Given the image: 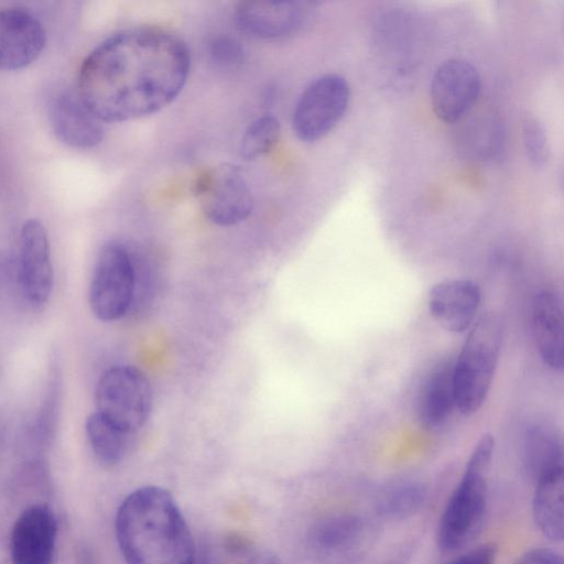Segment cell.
Returning <instances> with one entry per match:
<instances>
[{"instance_id": "3", "label": "cell", "mask_w": 564, "mask_h": 564, "mask_svg": "<svg viewBox=\"0 0 564 564\" xmlns=\"http://www.w3.org/2000/svg\"><path fill=\"white\" fill-rule=\"evenodd\" d=\"M494 451L491 434H484L473 448L440 518L436 542L441 551H457L481 531L487 513L488 474Z\"/></svg>"}, {"instance_id": "8", "label": "cell", "mask_w": 564, "mask_h": 564, "mask_svg": "<svg viewBox=\"0 0 564 564\" xmlns=\"http://www.w3.org/2000/svg\"><path fill=\"white\" fill-rule=\"evenodd\" d=\"M206 218L214 225L229 227L249 217L253 195L242 171L221 163L202 172L194 185Z\"/></svg>"}, {"instance_id": "9", "label": "cell", "mask_w": 564, "mask_h": 564, "mask_svg": "<svg viewBox=\"0 0 564 564\" xmlns=\"http://www.w3.org/2000/svg\"><path fill=\"white\" fill-rule=\"evenodd\" d=\"M317 4L312 1H240L235 9V20L239 29L251 36L285 39L311 23Z\"/></svg>"}, {"instance_id": "10", "label": "cell", "mask_w": 564, "mask_h": 564, "mask_svg": "<svg viewBox=\"0 0 564 564\" xmlns=\"http://www.w3.org/2000/svg\"><path fill=\"white\" fill-rule=\"evenodd\" d=\"M481 88L478 70L459 58L442 63L431 80L430 96L436 117L453 123L462 119L476 102Z\"/></svg>"}, {"instance_id": "6", "label": "cell", "mask_w": 564, "mask_h": 564, "mask_svg": "<svg viewBox=\"0 0 564 564\" xmlns=\"http://www.w3.org/2000/svg\"><path fill=\"white\" fill-rule=\"evenodd\" d=\"M135 270L129 248L121 242L105 245L96 259L88 291L93 314L102 322L120 319L134 293Z\"/></svg>"}, {"instance_id": "17", "label": "cell", "mask_w": 564, "mask_h": 564, "mask_svg": "<svg viewBox=\"0 0 564 564\" xmlns=\"http://www.w3.org/2000/svg\"><path fill=\"white\" fill-rule=\"evenodd\" d=\"M195 564H283L271 550L236 532L206 538L196 547Z\"/></svg>"}, {"instance_id": "2", "label": "cell", "mask_w": 564, "mask_h": 564, "mask_svg": "<svg viewBox=\"0 0 564 564\" xmlns=\"http://www.w3.org/2000/svg\"><path fill=\"white\" fill-rule=\"evenodd\" d=\"M115 533L127 564H195L197 545L188 523L163 487L131 491L118 507Z\"/></svg>"}, {"instance_id": "19", "label": "cell", "mask_w": 564, "mask_h": 564, "mask_svg": "<svg viewBox=\"0 0 564 564\" xmlns=\"http://www.w3.org/2000/svg\"><path fill=\"white\" fill-rule=\"evenodd\" d=\"M366 533L364 520L352 513L326 516L313 523L308 544L324 555H340L359 546Z\"/></svg>"}, {"instance_id": "7", "label": "cell", "mask_w": 564, "mask_h": 564, "mask_svg": "<svg viewBox=\"0 0 564 564\" xmlns=\"http://www.w3.org/2000/svg\"><path fill=\"white\" fill-rule=\"evenodd\" d=\"M349 98V85L341 75L327 73L314 78L294 106V134L304 142L323 139L344 117Z\"/></svg>"}, {"instance_id": "24", "label": "cell", "mask_w": 564, "mask_h": 564, "mask_svg": "<svg viewBox=\"0 0 564 564\" xmlns=\"http://www.w3.org/2000/svg\"><path fill=\"white\" fill-rule=\"evenodd\" d=\"M280 121L272 115H263L254 119L245 130L239 154L246 161L257 160L269 153L279 140Z\"/></svg>"}, {"instance_id": "30", "label": "cell", "mask_w": 564, "mask_h": 564, "mask_svg": "<svg viewBox=\"0 0 564 564\" xmlns=\"http://www.w3.org/2000/svg\"><path fill=\"white\" fill-rule=\"evenodd\" d=\"M86 564H90L89 561L86 560Z\"/></svg>"}, {"instance_id": "20", "label": "cell", "mask_w": 564, "mask_h": 564, "mask_svg": "<svg viewBox=\"0 0 564 564\" xmlns=\"http://www.w3.org/2000/svg\"><path fill=\"white\" fill-rule=\"evenodd\" d=\"M523 460L528 475L535 484L563 474V447L560 436L545 425L531 426L524 436Z\"/></svg>"}, {"instance_id": "29", "label": "cell", "mask_w": 564, "mask_h": 564, "mask_svg": "<svg viewBox=\"0 0 564 564\" xmlns=\"http://www.w3.org/2000/svg\"><path fill=\"white\" fill-rule=\"evenodd\" d=\"M516 564H563V558L551 549L536 547L523 553Z\"/></svg>"}, {"instance_id": "1", "label": "cell", "mask_w": 564, "mask_h": 564, "mask_svg": "<svg viewBox=\"0 0 564 564\" xmlns=\"http://www.w3.org/2000/svg\"><path fill=\"white\" fill-rule=\"evenodd\" d=\"M191 53L176 33L159 26H133L99 43L83 61L77 95L102 122L151 116L183 90Z\"/></svg>"}, {"instance_id": "4", "label": "cell", "mask_w": 564, "mask_h": 564, "mask_svg": "<svg viewBox=\"0 0 564 564\" xmlns=\"http://www.w3.org/2000/svg\"><path fill=\"white\" fill-rule=\"evenodd\" d=\"M502 343L500 317L482 314L470 328L454 361L453 380L456 409L466 416L484 404L497 368Z\"/></svg>"}, {"instance_id": "26", "label": "cell", "mask_w": 564, "mask_h": 564, "mask_svg": "<svg viewBox=\"0 0 564 564\" xmlns=\"http://www.w3.org/2000/svg\"><path fill=\"white\" fill-rule=\"evenodd\" d=\"M208 55L212 63L221 70H234L245 61L241 43L228 34H218L210 40Z\"/></svg>"}, {"instance_id": "21", "label": "cell", "mask_w": 564, "mask_h": 564, "mask_svg": "<svg viewBox=\"0 0 564 564\" xmlns=\"http://www.w3.org/2000/svg\"><path fill=\"white\" fill-rule=\"evenodd\" d=\"M532 513L536 528L545 539L553 543L563 540V474L535 484Z\"/></svg>"}, {"instance_id": "12", "label": "cell", "mask_w": 564, "mask_h": 564, "mask_svg": "<svg viewBox=\"0 0 564 564\" xmlns=\"http://www.w3.org/2000/svg\"><path fill=\"white\" fill-rule=\"evenodd\" d=\"M57 536V521L45 503H34L17 518L10 534L12 564H51Z\"/></svg>"}, {"instance_id": "18", "label": "cell", "mask_w": 564, "mask_h": 564, "mask_svg": "<svg viewBox=\"0 0 564 564\" xmlns=\"http://www.w3.org/2000/svg\"><path fill=\"white\" fill-rule=\"evenodd\" d=\"M453 368L454 361H441L421 387L417 413L422 425L427 429L434 430L444 425L456 409Z\"/></svg>"}, {"instance_id": "15", "label": "cell", "mask_w": 564, "mask_h": 564, "mask_svg": "<svg viewBox=\"0 0 564 564\" xmlns=\"http://www.w3.org/2000/svg\"><path fill=\"white\" fill-rule=\"evenodd\" d=\"M50 118L54 134L68 147L94 148L104 138L102 121L89 111L77 93H62L53 101Z\"/></svg>"}, {"instance_id": "11", "label": "cell", "mask_w": 564, "mask_h": 564, "mask_svg": "<svg viewBox=\"0 0 564 564\" xmlns=\"http://www.w3.org/2000/svg\"><path fill=\"white\" fill-rule=\"evenodd\" d=\"M19 275L22 291L33 305L45 304L53 289L54 272L45 227L37 219H28L19 241Z\"/></svg>"}, {"instance_id": "28", "label": "cell", "mask_w": 564, "mask_h": 564, "mask_svg": "<svg viewBox=\"0 0 564 564\" xmlns=\"http://www.w3.org/2000/svg\"><path fill=\"white\" fill-rule=\"evenodd\" d=\"M496 556V544L486 543L456 556L445 564H494Z\"/></svg>"}, {"instance_id": "5", "label": "cell", "mask_w": 564, "mask_h": 564, "mask_svg": "<svg viewBox=\"0 0 564 564\" xmlns=\"http://www.w3.org/2000/svg\"><path fill=\"white\" fill-rule=\"evenodd\" d=\"M152 389L142 371L132 366H113L98 379L96 411L130 435L139 431L152 409Z\"/></svg>"}, {"instance_id": "25", "label": "cell", "mask_w": 564, "mask_h": 564, "mask_svg": "<svg viewBox=\"0 0 564 564\" xmlns=\"http://www.w3.org/2000/svg\"><path fill=\"white\" fill-rule=\"evenodd\" d=\"M524 152L534 167H542L549 160L550 147L542 124L531 115L522 121Z\"/></svg>"}, {"instance_id": "22", "label": "cell", "mask_w": 564, "mask_h": 564, "mask_svg": "<svg viewBox=\"0 0 564 564\" xmlns=\"http://www.w3.org/2000/svg\"><path fill=\"white\" fill-rule=\"evenodd\" d=\"M86 436L97 462L105 467L118 465L126 456L130 434L97 411L85 423Z\"/></svg>"}, {"instance_id": "16", "label": "cell", "mask_w": 564, "mask_h": 564, "mask_svg": "<svg viewBox=\"0 0 564 564\" xmlns=\"http://www.w3.org/2000/svg\"><path fill=\"white\" fill-rule=\"evenodd\" d=\"M533 330L540 356L557 372L564 368V319L560 297L551 291L539 293L533 302Z\"/></svg>"}, {"instance_id": "14", "label": "cell", "mask_w": 564, "mask_h": 564, "mask_svg": "<svg viewBox=\"0 0 564 564\" xmlns=\"http://www.w3.org/2000/svg\"><path fill=\"white\" fill-rule=\"evenodd\" d=\"M480 304V289L466 279H447L433 285L427 306L446 330L462 333L473 324Z\"/></svg>"}, {"instance_id": "23", "label": "cell", "mask_w": 564, "mask_h": 564, "mask_svg": "<svg viewBox=\"0 0 564 564\" xmlns=\"http://www.w3.org/2000/svg\"><path fill=\"white\" fill-rule=\"evenodd\" d=\"M427 497L426 487L413 479H398L382 487L376 498V511L388 520H403L415 514Z\"/></svg>"}, {"instance_id": "27", "label": "cell", "mask_w": 564, "mask_h": 564, "mask_svg": "<svg viewBox=\"0 0 564 564\" xmlns=\"http://www.w3.org/2000/svg\"><path fill=\"white\" fill-rule=\"evenodd\" d=\"M54 376H52L48 392L45 401L37 414L35 430L41 440H47L52 436V430L54 426V421L56 417L57 403H58V377L53 371Z\"/></svg>"}, {"instance_id": "13", "label": "cell", "mask_w": 564, "mask_h": 564, "mask_svg": "<svg viewBox=\"0 0 564 564\" xmlns=\"http://www.w3.org/2000/svg\"><path fill=\"white\" fill-rule=\"evenodd\" d=\"M42 23L22 9L0 10V70H17L35 62L45 47Z\"/></svg>"}]
</instances>
